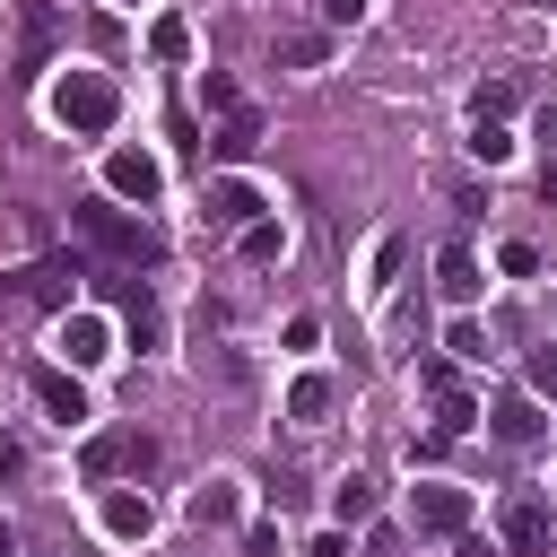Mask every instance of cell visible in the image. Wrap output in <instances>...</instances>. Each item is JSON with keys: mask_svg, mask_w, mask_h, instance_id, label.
Masks as SVG:
<instances>
[{"mask_svg": "<svg viewBox=\"0 0 557 557\" xmlns=\"http://www.w3.org/2000/svg\"><path fill=\"white\" fill-rule=\"evenodd\" d=\"M44 104H52V122H61L70 139H104V131L122 122V87H113L104 70H61Z\"/></svg>", "mask_w": 557, "mask_h": 557, "instance_id": "obj_1", "label": "cell"}, {"mask_svg": "<svg viewBox=\"0 0 557 557\" xmlns=\"http://www.w3.org/2000/svg\"><path fill=\"white\" fill-rule=\"evenodd\" d=\"M70 226H78L104 261H122V270H148V261L165 252V244H157V226H148V218H131V209H113V200H78V209H70Z\"/></svg>", "mask_w": 557, "mask_h": 557, "instance_id": "obj_2", "label": "cell"}, {"mask_svg": "<svg viewBox=\"0 0 557 557\" xmlns=\"http://www.w3.org/2000/svg\"><path fill=\"white\" fill-rule=\"evenodd\" d=\"M470 487H453V479H418L409 487V522H418V540H461L470 531Z\"/></svg>", "mask_w": 557, "mask_h": 557, "instance_id": "obj_3", "label": "cell"}, {"mask_svg": "<svg viewBox=\"0 0 557 557\" xmlns=\"http://www.w3.org/2000/svg\"><path fill=\"white\" fill-rule=\"evenodd\" d=\"M78 278H87V261H78V252H70V261L52 252V261H26V270L0 287V305H44V313H70V287H78Z\"/></svg>", "mask_w": 557, "mask_h": 557, "instance_id": "obj_4", "label": "cell"}, {"mask_svg": "<svg viewBox=\"0 0 557 557\" xmlns=\"http://www.w3.org/2000/svg\"><path fill=\"white\" fill-rule=\"evenodd\" d=\"M26 383H35V400H44V418L61 426V435H78L96 409H87V383H78V366H26Z\"/></svg>", "mask_w": 557, "mask_h": 557, "instance_id": "obj_5", "label": "cell"}, {"mask_svg": "<svg viewBox=\"0 0 557 557\" xmlns=\"http://www.w3.org/2000/svg\"><path fill=\"white\" fill-rule=\"evenodd\" d=\"M96 522H104V540H122V548H139V540L157 531V505H148V487H104V505H96Z\"/></svg>", "mask_w": 557, "mask_h": 557, "instance_id": "obj_6", "label": "cell"}, {"mask_svg": "<svg viewBox=\"0 0 557 557\" xmlns=\"http://www.w3.org/2000/svg\"><path fill=\"white\" fill-rule=\"evenodd\" d=\"M157 183H165V165H157L148 148H113V157H104V191H113V200H139V209H148Z\"/></svg>", "mask_w": 557, "mask_h": 557, "instance_id": "obj_7", "label": "cell"}, {"mask_svg": "<svg viewBox=\"0 0 557 557\" xmlns=\"http://www.w3.org/2000/svg\"><path fill=\"white\" fill-rule=\"evenodd\" d=\"M52 348H61V366L87 374V366L113 357V322H104V313H61V339H52Z\"/></svg>", "mask_w": 557, "mask_h": 557, "instance_id": "obj_8", "label": "cell"}, {"mask_svg": "<svg viewBox=\"0 0 557 557\" xmlns=\"http://www.w3.org/2000/svg\"><path fill=\"white\" fill-rule=\"evenodd\" d=\"M496 531H505V548L540 557V548H548V496H531V487L505 496V505H496Z\"/></svg>", "mask_w": 557, "mask_h": 557, "instance_id": "obj_9", "label": "cell"}, {"mask_svg": "<svg viewBox=\"0 0 557 557\" xmlns=\"http://www.w3.org/2000/svg\"><path fill=\"white\" fill-rule=\"evenodd\" d=\"M209 226H226V235H244L252 218H261V191L244 183V174H226V183H209V209H200Z\"/></svg>", "mask_w": 557, "mask_h": 557, "instance_id": "obj_10", "label": "cell"}, {"mask_svg": "<svg viewBox=\"0 0 557 557\" xmlns=\"http://www.w3.org/2000/svg\"><path fill=\"white\" fill-rule=\"evenodd\" d=\"M435 287H444V305H470L487 278H479V261H470V244H444L435 252Z\"/></svg>", "mask_w": 557, "mask_h": 557, "instance_id": "obj_11", "label": "cell"}, {"mask_svg": "<svg viewBox=\"0 0 557 557\" xmlns=\"http://www.w3.org/2000/svg\"><path fill=\"white\" fill-rule=\"evenodd\" d=\"M331 400H339V383H331V374H296V383H287V418H296V426H322V418H331Z\"/></svg>", "mask_w": 557, "mask_h": 557, "instance_id": "obj_12", "label": "cell"}, {"mask_svg": "<svg viewBox=\"0 0 557 557\" xmlns=\"http://www.w3.org/2000/svg\"><path fill=\"white\" fill-rule=\"evenodd\" d=\"M540 409H548V400H531V392H513V400H496V409H487V426H496L505 444H540Z\"/></svg>", "mask_w": 557, "mask_h": 557, "instance_id": "obj_13", "label": "cell"}, {"mask_svg": "<svg viewBox=\"0 0 557 557\" xmlns=\"http://www.w3.org/2000/svg\"><path fill=\"white\" fill-rule=\"evenodd\" d=\"M209 148H218V157H226V165H244V157H252V148H261V113H252V104H244V113H226V122H218V131H209Z\"/></svg>", "mask_w": 557, "mask_h": 557, "instance_id": "obj_14", "label": "cell"}, {"mask_svg": "<svg viewBox=\"0 0 557 557\" xmlns=\"http://www.w3.org/2000/svg\"><path fill=\"white\" fill-rule=\"evenodd\" d=\"M331 522H339V531H357V522H374V479H366V470H348V479L331 487Z\"/></svg>", "mask_w": 557, "mask_h": 557, "instance_id": "obj_15", "label": "cell"}, {"mask_svg": "<svg viewBox=\"0 0 557 557\" xmlns=\"http://www.w3.org/2000/svg\"><path fill=\"white\" fill-rule=\"evenodd\" d=\"M244 513V496H235V479H209V487H191V522L200 531H226Z\"/></svg>", "mask_w": 557, "mask_h": 557, "instance_id": "obj_16", "label": "cell"}, {"mask_svg": "<svg viewBox=\"0 0 557 557\" xmlns=\"http://www.w3.org/2000/svg\"><path fill=\"white\" fill-rule=\"evenodd\" d=\"M52 35H61V17H52L44 0H35V9H26V44H17V78H35V70H44V52H52Z\"/></svg>", "mask_w": 557, "mask_h": 557, "instance_id": "obj_17", "label": "cell"}, {"mask_svg": "<svg viewBox=\"0 0 557 557\" xmlns=\"http://www.w3.org/2000/svg\"><path fill=\"white\" fill-rule=\"evenodd\" d=\"M522 96H513V78H479V96H470V122H505Z\"/></svg>", "mask_w": 557, "mask_h": 557, "instance_id": "obj_18", "label": "cell"}, {"mask_svg": "<svg viewBox=\"0 0 557 557\" xmlns=\"http://www.w3.org/2000/svg\"><path fill=\"white\" fill-rule=\"evenodd\" d=\"M479 426V400L470 392H435V435H470Z\"/></svg>", "mask_w": 557, "mask_h": 557, "instance_id": "obj_19", "label": "cell"}, {"mask_svg": "<svg viewBox=\"0 0 557 557\" xmlns=\"http://www.w3.org/2000/svg\"><path fill=\"white\" fill-rule=\"evenodd\" d=\"M470 157H479V165H513V131H505V122H479V131H470Z\"/></svg>", "mask_w": 557, "mask_h": 557, "instance_id": "obj_20", "label": "cell"}, {"mask_svg": "<svg viewBox=\"0 0 557 557\" xmlns=\"http://www.w3.org/2000/svg\"><path fill=\"white\" fill-rule=\"evenodd\" d=\"M278 252H287V226L278 218H252L244 226V261H278Z\"/></svg>", "mask_w": 557, "mask_h": 557, "instance_id": "obj_21", "label": "cell"}, {"mask_svg": "<svg viewBox=\"0 0 557 557\" xmlns=\"http://www.w3.org/2000/svg\"><path fill=\"white\" fill-rule=\"evenodd\" d=\"M122 331H131L139 348L157 339V305H148V287H122Z\"/></svg>", "mask_w": 557, "mask_h": 557, "instance_id": "obj_22", "label": "cell"}, {"mask_svg": "<svg viewBox=\"0 0 557 557\" xmlns=\"http://www.w3.org/2000/svg\"><path fill=\"white\" fill-rule=\"evenodd\" d=\"M522 392L531 400H557V348H531L522 357Z\"/></svg>", "mask_w": 557, "mask_h": 557, "instance_id": "obj_23", "label": "cell"}, {"mask_svg": "<svg viewBox=\"0 0 557 557\" xmlns=\"http://www.w3.org/2000/svg\"><path fill=\"white\" fill-rule=\"evenodd\" d=\"M148 52H157V61H183V52H191V26H183V17H157V26H148Z\"/></svg>", "mask_w": 557, "mask_h": 557, "instance_id": "obj_24", "label": "cell"}, {"mask_svg": "<svg viewBox=\"0 0 557 557\" xmlns=\"http://www.w3.org/2000/svg\"><path fill=\"white\" fill-rule=\"evenodd\" d=\"M200 104H218V113H244V87H235L226 70H209V78H200Z\"/></svg>", "mask_w": 557, "mask_h": 557, "instance_id": "obj_25", "label": "cell"}, {"mask_svg": "<svg viewBox=\"0 0 557 557\" xmlns=\"http://www.w3.org/2000/svg\"><path fill=\"white\" fill-rule=\"evenodd\" d=\"M444 348H453L461 366H487V331H479V322H453V339H444Z\"/></svg>", "mask_w": 557, "mask_h": 557, "instance_id": "obj_26", "label": "cell"}, {"mask_svg": "<svg viewBox=\"0 0 557 557\" xmlns=\"http://www.w3.org/2000/svg\"><path fill=\"white\" fill-rule=\"evenodd\" d=\"M113 470H122V435H96V444H87V479H96V487H104V479H113Z\"/></svg>", "mask_w": 557, "mask_h": 557, "instance_id": "obj_27", "label": "cell"}, {"mask_svg": "<svg viewBox=\"0 0 557 557\" xmlns=\"http://www.w3.org/2000/svg\"><path fill=\"white\" fill-rule=\"evenodd\" d=\"M278 61H287V70H313V61H322V35H287Z\"/></svg>", "mask_w": 557, "mask_h": 557, "instance_id": "obj_28", "label": "cell"}, {"mask_svg": "<svg viewBox=\"0 0 557 557\" xmlns=\"http://www.w3.org/2000/svg\"><path fill=\"white\" fill-rule=\"evenodd\" d=\"M496 261H505V278H531V270H540V252H531V244H505Z\"/></svg>", "mask_w": 557, "mask_h": 557, "instance_id": "obj_29", "label": "cell"}, {"mask_svg": "<svg viewBox=\"0 0 557 557\" xmlns=\"http://www.w3.org/2000/svg\"><path fill=\"white\" fill-rule=\"evenodd\" d=\"M322 26H366V0H322Z\"/></svg>", "mask_w": 557, "mask_h": 557, "instance_id": "obj_30", "label": "cell"}, {"mask_svg": "<svg viewBox=\"0 0 557 557\" xmlns=\"http://www.w3.org/2000/svg\"><path fill=\"white\" fill-rule=\"evenodd\" d=\"M305 557H348V531H322V540H313Z\"/></svg>", "mask_w": 557, "mask_h": 557, "instance_id": "obj_31", "label": "cell"}, {"mask_svg": "<svg viewBox=\"0 0 557 557\" xmlns=\"http://www.w3.org/2000/svg\"><path fill=\"white\" fill-rule=\"evenodd\" d=\"M540 139H548V157H557V104H548V113H540Z\"/></svg>", "mask_w": 557, "mask_h": 557, "instance_id": "obj_32", "label": "cell"}, {"mask_svg": "<svg viewBox=\"0 0 557 557\" xmlns=\"http://www.w3.org/2000/svg\"><path fill=\"white\" fill-rule=\"evenodd\" d=\"M0 470H17V444H9V426H0Z\"/></svg>", "mask_w": 557, "mask_h": 557, "instance_id": "obj_33", "label": "cell"}, {"mask_svg": "<svg viewBox=\"0 0 557 557\" xmlns=\"http://www.w3.org/2000/svg\"><path fill=\"white\" fill-rule=\"evenodd\" d=\"M0 557H17V540H9V522H0Z\"/></svg>", "mask_w": 557, "mask_h": 557, "instance_id": "obj_34", "label": "cell"}]
</instances>
